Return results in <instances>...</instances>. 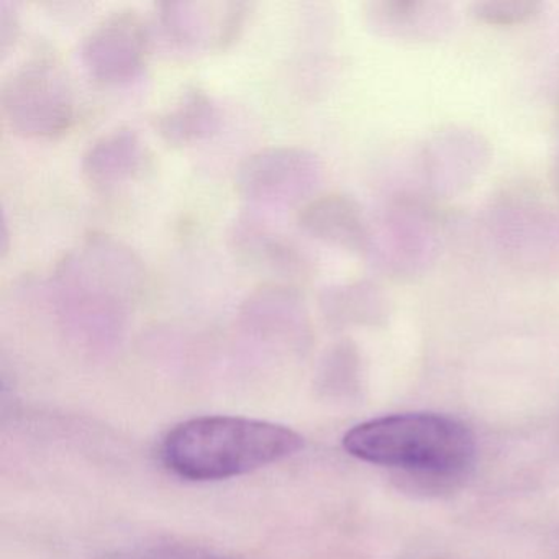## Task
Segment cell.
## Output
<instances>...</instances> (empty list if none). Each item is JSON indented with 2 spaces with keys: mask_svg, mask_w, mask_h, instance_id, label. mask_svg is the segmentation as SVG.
Returning <instances> with one entry per match:
<instances>
[{
  "mask_svg": "<svg viewBox=\"0 0 559 559\" xmlns=\"http://www.w3.org/2000/svg\"><path fill=\"white\" fill-rule=\"evenodd\" d=\"M302 448V435L284 425L212 415L173 428L163 443V460L186 479L222 480L280 463Z\"/></svg>",
  "mask_w": 559,
  "mask_h": 559,
  "instance_id": "6da1fadb",
  "label": "cell"
},
{
  "mask_svg": "<svg viewBox=\"0 0 559 559\" xmlns=\"http://www.w3.org/2000/svg\"><path fill=\"white\" fill-rule=\"evenodd\" d=\"M146 287L139 254L107 234L86 235L55 267L51 294L64 319L86 325H119Z\"/></svg>",
  "mask_w": 559,
  "mask_h": 559,
  "instance_id": "7a4b0ae2",
  "label": "cell"
},
{
  "mask_svg": "<svg viewBox=\"0 0 559 559\" xmlns=\"http://www.w3.org/2000/svg\"><path fill=\"white\" fill-rule=\"evenodd\" d=\"M352 456L379 466L454 476L474 460L473 431L447 415L397 414L356 425L343 438Z\"/></svg>",
  "mask_w": 559,
  "mask_h": 559,
  "instance_id": "3957f363",
  "label": "cell"
},
{
  "mask_svg": "<svg viewBox=\"0 0 559 559\" xmlns=\"http://www.w3.org/2000/svg\"><path fill=\"white\" fill-rule=\"evenodd\" d=\"M0 107L9 129L24 139H57L71 129L76 116L70 78L47 53L34 55L9 74Z\"/></svg>",
  "mask_w": 559,
  "mask_h": 559,
  "instance_id": "277c9868",
  "label": "cell"
},
{
  "mask_svg": "<svg viewBox=\"0 0 559 559\" xmlns=\"http://www.w3.org/2000/svg\"><path fill=\"white\" fill-rule=\"evenodd\" d=\"M247 2H159L152 37L176 55L224 51L237 41L247 24Z\"/></svg>",
  "mask_w": 559,
  "mask_h": 559,
  "instance_id": "5b68a950",
  "label": "cell"
},
{
  "mask_svg": "<svg viewBox=\"0 0 559 559\" xmlns=\"http://www.w3.org/2000/svg\"><path fill=\"white\" fill-rule=\"evenodd\" d=\"M319 156L300 146H267L247 156L237 169L238 194L257 205L309 202L322 181Z\"/></svg>",
  "mask_w": 559,
  "mask_h": 559,
  "instance_id": "8992f818",
  "label": "cell"
},
{
  "mask_svg": "<svg viewBox=\"0 0 559 559\" xmlns=\"http://www.w3.org/2000/svg\"><path fill=\"white\" fill-rule=\"evenodd\" d=\"M152 27L135 9H122L103 19L81 45L84 70L97 83H132L145 70L152 48Z\"/></svg>",
  "mask_w": 559,
  "mask_h": 559,
  "instance_id": "52a82bcc",
  "label": "cell"
},
{
  "mask_svg": "<svg viewBox=\"0 0 559 559\" xmlns=\"http://www.w3.org/2000/svg\"><path fill=\"white\" fill-rule=\"evenodd\" d=\"M228 245L238 261L250 270L270 274L277 283L309 281L313 273L309 254L263 218L240 215L228 231Z\"/></svg>",
  "mask_w": 559,
  "mask_h": 559,
  "instance_id": "ba28073f",
  "label": "cell"
},
{
  "mask_svg": "<svg viewBox=\"0 0 559 559\" xmlns=\"http://www.w3.org/2000/svg\"><path fill=\"white\" fill-rule=\"evenodd\" d=\"M145 143L132 129H119L91 143L81 159L84 181L97 192L129 185L145 171Z\"/></svg>",
  "mask_w": 559,
  "mask_h": 559,
  "instance_id": "9c48e42d",
  "label": "cell"
},
{
  "mask_svg": "<svg viewBox=\"0 0 559 559\" xmlns=\"http://www.w3.org/2000/svg\"><path fill=\"white\" fill-rule=\"evenodd\" d=\"M240 319L248 329L261 333H304L309 330V307L297 286L286 283L261 284L241 300Z\"/></svg>",
  "mask_w": 559,
  "mask_h": 559,
  "instance_id": "30bf717a",
  "label": "cell"
},
{
  "mask_svg": "<svg viewBox=\"0 0 559 559\" xmlns=\"http://www.w3.org/2000/svg\"><path fill=\"white\" fill-rule=\"evenodd\" d=\"M297 225L316 240L348 250H362L368 240L361 211L345 195H322L307 202L297 214Z\"/></svg>",
  "mask_w": 559,
  "mask_h": 559,
  "instance_id": "8fae6325",
  "label": "cell"
},
{
  "mask_svg": "<svg viewBox=\"0 0 559 559\" xmlns=\"http://www.w3.org/2000/svg\"><path fill=\"white\" fill-rule=\"evenodd\" d=\"M222 112L214 97L199 86L179 94L169 109L155 119V130L163 142L185 148L211 139L221 129Z\"/></svg>",
  "mask_w": 559,
  "mask_h": 559,
  "instance_id": "7c38bea8",
  "label": "cell"
},
{
  "mask_svg": "<svg viewBox=\"0 0 559 559\" xmlns=\"http://www.w3.org/2000/svg\"><path fill=\"white\" fill-rule=\"evenodd\" d=\"M323 316L332 322H349L369 317L374 309V296L365 284L326 287L319 297Z\"/></svg>",
  "mask_w": 559,
  "mask_h": 559,
  "instance_id": "4fadbf2b",
  "label": "cell"
},
{
  "mask_svg": "<svg viewBox=\"0 0 559 559\" xmlns=\"http://www.w3.org/2000/svg\"><path fill=\"white\" fill-rule=\"evenodd\" d=\"M538 9L536 2L526 0H497L476 4L474 14L489 25H515L532 19Z\"/></svg>",
  "mask_w": 559,
  "mask_h": 559,
  "instance_id": "5bb4252c",
  "label": "cell"
},
{
  "mask_svg": "<svg viewBox=\"0 0 559 559\" xmlns=\"http://www.w3.org/2000/svg\"><path fill=\"white\" fill-rule=\"evenodd\" d=\"M109 559H227L222 556L212 555L204 549L191 548L182 545H162L153 548L135 549V551L123 552Z\"/></svg>",
  "mask_w": 559,
  "mask_h": 559,
  "instance_id": "9a60e30c",
  "label": "cell"
},
{
  "mask_svg": "<svg viewBox=\"0 0 559 559\" xmlns=\"http://www.w3.org/2000/svg\"><path fill=\"white\" fill-rule=\"evenodd\" d=\"M11 14V5H2V14H0V35H2V48H5L8 41L14 40L15 22L14 15Z\"/></svg>",
  "mask_w": 559,
  "mask_h": 559,
  "instance_id": "2e32d148",
  "label": "cell"
}]
</instances>
